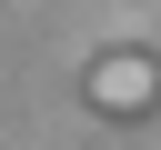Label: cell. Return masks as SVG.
Returning a JSON list of instances; mask_svg holds the SVG:
<instances>
[{
    "instance_id": "1",
    "label": "cell",
    "mask_w": 161,
    "mask_h": 150,
    "mask_svg": "<svg viewBox=\"0 0 161 150\" xmlns=\"http://www.w3.org/2000/svg\"><path fill=\"white\" fill-rule=\"evenodd\" d=\"M80 90H91V110H111V120H141V110L161 100V60H151V50H101V60L80 70Z\"/></svg>"
}]
</instances>
